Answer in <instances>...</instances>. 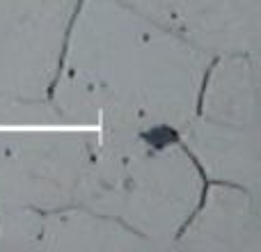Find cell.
<instances>
[{
    "label": "cell",
    "instance_id": "obj_7",
    "mask_svg": "<svg viewBox=\"0 0 261 252\" xmlns=\"http://www.w3.org/2000/svg\"><path fill=\"white\" fill-rule=\"evenodd\" d=\"M176 135L204 181L241 186L261 195L259 126H231L195 115L176 131Z\"/></svg>",
    "mask_w": 261,
    "mask_h": 252
},
{
    "label": "cell",
    "instance_id": "obj_10",
    "mask_svg": "<svg viewBox=\"0 0 261 252\" xmlns=\"http://www.w3.org/2000/svg\"><path fill=\"white\" fill-rule=\"evenodd\" d=\"M44 211L41 209H5L0 211V252L39 250Z\"/></svg>",
    "mask_w": 261,
    "mask_h": 252
},
{
    "label": "cell",
    "instance_id": "obj_9",
    "mask_svg": "<svg viewBox=\"0 0 261 252\" xmlns=\"http://www.w3.org/2000/svg\"><path fill=\"white\" fill-rule=\"evenodd\" d=\"M39 250L46 252H156L147 239L83 204L44 211Z\"/></svg>",
    "mask_w": 261,
    "mask_h": 252
},
{
    "label": "cell",
    "instance_id": "obj_6",
    "mask_svg": "<svg viewBox=\"0 0 261 252\" xmlns=\"http://www.w3.org/2000/svg\"><path fill=\"white\" fill-rule=\"evenodd\" d=\"M170 250L261 252V195L241 186L206 181Z\"/></svg>",
    "mask_w": 261,
    "mask_h": 252
},
{
    "label": "cell",
    "instance_id": "obj_1",
    "mask_svg": "<svg viewBox=\"0 0 261 252\" xmlns=\"http://www.w3.org/2000/svg\"><path fill=\"white\" fill-rule=\"evenodd\" d=\"M208 55L124 0H81L48 104L62 126L179 131L195 117Z\"/></svg>",
    "mask_w": 261,
    "mask_h": 252
},
{
    "label": "cell",
    "instance_id": "obj_2",
    "mask_svg": "<svg viewBox=\"0 0 261 252\" xmlns=\"http://www.w3.org/2000/svg\"><path fill=\"white\" fill-rule=\"evenodd\" d=\"M204 184L176 131L92 129L73 202L115 218L156 250H170Z\"/></svg>",
    "mask_w": 261,
    "mask_h": 252
},
{
    "label": "cell",
    "instance_id": "obj_11",
    "mask_svg": "<svg viewBox=\"0 0 261 252\" xmlns=\"http://www.w3.org/2000/svg\"><path fill=\"white\" fill-rule=\"evenodd\" d=\"M0 126H62L48 101L18 99L0 92Z\"/></svg>",
    "mask_w": 261,
    "mask_h": 252
},
{
    "label": "cell",
    "instance_id": "obj_5",
    "mask_svg": "<svg viewBox=\"0 0 261 252\" xmlns=\"http://www.w3.org/2000/svg\"><path fill=\"white\" fill-rule=\"evenodd\" d=\"M186 44L211 55L259 53L261 0H124Z\"/></svg>",
    "mask_w": 261,
    "mask_h": 252
},
{
    "label": "cell",
    "instance_id": "obj_8",
    "mask_svg": "<svg viewBox=\"0 0 261 252\" xmlns=\"http://www.w3.org/2000/svg\"><path fill=\"white\" fill-rule=\"evenodd\" d=\"M195 115L231 126H259V53L211 55Z\"/></svg>",
    "mask_w": 261,
    "mask_h": 252
},
{
    "label": "cell",
    "instance_id": "obj_4",
    "mask_svg": "<svg viewBox=\"0 0 261 252\" xmlns=\"http://www.w3.org/2000/svg\"><path fill=\"white\" fill-rule=\"evenodd\" d=\"M81 0H0V92L48 101Z\"/></svg>",
    "mask_w": 261,
    "mask_h": 252
},
{
    "label": "cell",
    "instance_id": "obj_3",
    "mask_svg": "<svg viewBox=\"0 0 261 252\" xmlns=\"http://www.w3.org/2000/svg\"><path fill=\"white\" fill-rule=\"evenodd\" d=\"M92 129L0 133V211L58 209L73 202V188Z\"/></svg>",
    "mask_w": 261,
    "mask_h": 252
}]
</instances>
